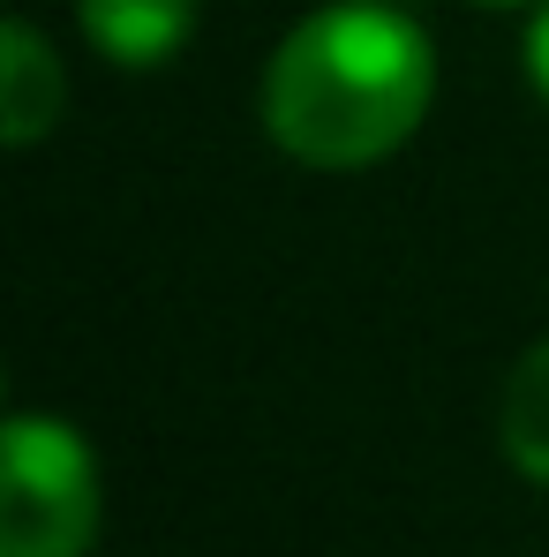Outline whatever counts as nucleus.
<instances>
[{"mask_svg":"<svg viewBox=\"0 0 549 557\" xmlns=\"http://www.w3.org/2000/svg\"><path fill=\"white\" fill-rule=\"evenodd\" d=\"M98 460L53 414H8L0 430V557H91Z\"/></svg>","mask_w":549,"mask_h":557,"instance_id":"2","label":"nucleus"},{"mask_svg":"<svg viewBox=\"0 0 549 557\" xmlns=\"http://www.w3.org/2000/svg\"><path fill=\"white\" fill-rule=\"evenodd\" d=\"M437 98V46L384 0H332L278 38L264 128L301 166H369L399 151Z\"/></svg>","mask_w":549,"mask_h":557,"instance_id":"1","label":"nucleus"},{"mask_svg":"<svg viewBox=\"0 0 549 557\" xmlns=\"http://www.w3.org/2000/svg\"><path fill=\"white\" fill-rule=\"evenodd\" d=\"M61 106H68L61 61L46 53V38H38L23 15H8V23H0V128H8V144L30 151V144L61 121Z\"/></svg>","mask_w":549,"mask_h":557,"instance_id":"3","label":"nucleus"},{"mask_svg":"<svg viewBox=\"0 0 549 557\" xmlns=\"http://www.w3.org/2000/svg\"><path fill=\"white\" fill-rule=\"evenodd\" d=\"M474 8H527V0H474Z\"/></svg>","mask_w":549,"mask_h":557,"instance_id":"7","label":"nucleus"},{"mask_svg":"<svg viewBox=\"0 0 549 557\" xmlns=\"http://www.w3.org/2000/svg\"><path fill=\"white\" fill-rule=\"evenodd\" d=\"M76 23L105 61L121 69H159L196 30V0H76Z\"/></svg>","mask_w":549,"mask_h":557,"instance_id":"4","label":"nucleus"},{"mask_svg":"<svg viewBox=\"0 0 549 557\" xmlns=\"http://www.w3.org/2000/svg\"><path fill=\"white\" fill-rule=\"evenodd\" d=\"M497 437H504V460L520 467L527 482L549 490V339L527 347L512 376H504V399H497Z\"/></svg>","mask_w":549,"mask_h":557,"instance_id":"5","label":"nucleus"},{"mask_svg":"<svg viewBox=\"0 0 549 557\" xmlns=\"http://www.w3.org/2000/svg\"><path fill=\"white\" fill-rule=\"evenodd\" d=\"M527 84L549 98V0L535 8V23H527Z\"/></svg>","mask_w":549,"mask_h":557,"instance_id":"6","label":"nucleus"}]
</instances>
